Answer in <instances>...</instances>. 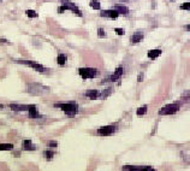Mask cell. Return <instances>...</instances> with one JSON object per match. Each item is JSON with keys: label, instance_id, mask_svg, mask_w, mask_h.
Segmentation results:
<instances>
[{"label": "cell", "instance_id": "6da1fadb", "mask_svg": "<svg viewBox=\"0 0 190 171\" xmlns=\"http://www.w3.org/2000/svg\"><path fill=\"white\" fill-rule=\"evenodd\" d=\"M54 107H59L61 111H64L69 117H73L78 112V106L75 103H67V104H57Z\"/></svg>", "mask_w": 190, "mask_h": 171}, {"label": "cell", "instance_id": "7a4b0ae2", "mask_svg": "<svg viewBox=\"0 0 190 171\" xmlns=\"http://www.w3.org/2000/svg\"><path fill=\"white\" fill-rule=\"evenodd\" d=\"M78 74L82 78L87 80V78H94L96 76L98 71H96V69H93V68H81V69H78Z\"/></svg>", "mask_w": 190, "mask_h": 171}, {"label": "cell", "instance_id": "3957f363", "mask_svg": "<svg viewBox=\"0 0 190 171\" xmlns=\"http://www.w3.org/2000/svg\"><path fill=\"white\" fill-rule=\"evenodd\" d=\"M17 63H19V64H24V65H28V66H30V68H33L34 70H36V71H39V72H45L46 71V68L45 66H42L41 64H39V63H35V62H33V60H18Z\"/></svg>", "mask_w": 190, "mask_h": 171}, {"label": "cell", "instance_id": "277c9868", "mask_svg": "<svg viewBox=\"0 0 190 171\" xmlns=\"http://www.w3.org/2000/svg\"><path fill=\"white\" fill-rule=\"evenodd\" d=\"M178 110H179V105H178V104H170V105L164 106V107L159 111V113H160V115H173V113H176Z\"/></svg>", "mask_w": 190, "mask_h": 171}, {"label": "cell", "instance_id": "5b68a950", "mask_svg": "<svg viewBox=\"0 0 190 171\" xmlns=\"http://www.w3.org/2000/svg\"><path fill=\"white\" fill-rule=\"evenodd\" d=\"M61 3H63V5L66 8V10H71V12H73V14H76L77 16H82V12H81V10L73 4V3H71L70 0H61Z\"/></svg>", "mask_w": 190, "mask_h": 171}, {"label": "cell", "instance_id": "8992f818", "mask_svg": "<svg viewBox=\"0 0 190 171\" xmlns=\"http://www.w3.org/2000/svg\"><path fill=\"white\" fill-rule=\"evenodd\" d=\"M114 131H116L114 125H106V127H101L100 129H98V134L101 136H108V135L113 134Z\"/></svg>", "mask_w": 190, "mask_h": 171}, {"label": "cell", "instance_id": "52a82bcc", "mask_svg": "<svg viewBox=\"0 0 190 171\" xmlns=\"http://www.w3.org/2000/svg\"><path fill=\"white\" fill-rule=\"evenodd\" d=\"M100 16L101 17H110V18H117L119 16L118 11L116 10H106V11H101L100 12Z\"/></svg>", "mask_w": 190, "mask_h": 171}, {"label": "cell", "instance_id": "ba28073f", "mask_svg": "<svg viewBox=\"0 0 190 171\" xmlns=\"http://www.w3.org/2000/svg\"><path fill=\"white\" fill-rule=\"evenodd\" d=\"M28 112H29V117L30 118H41V115L37 112V109H36L35 105H30Z\"/></svg>", "mask_w": 190, "mask_h": 171}, {"label": "cell", "instance_id": "9c48e42d", "mask_svg": "<svg viewBox=\"0 0 190 171\" xmlns=\"http://www.w3.org/2000/svg\"><path fill=\"white\" fill-rule=\"evenodd\" d=\"M122 75H123V68H122V66H119V68H117V69H116V71L113 72V75L110 77V81L114 82V81L119 80V78L122 77Z\"/></svg>", "mask_w": 190, "mask_h": 171}, {"label": "cell", "instance_id": "30bf717a", "mask_svg": "<svg viewBox=\"0 0 190 171\" xmlns=\"http://www.w3.org/2000/svg\"><path fill=\"white\" fill-rule=\"evenodd\" d=\"M23 149H25V151H35L36 147L30 140H24L23 141Z\"/></svg>", "mask_w": 190, "mask_h": 171}, {"label": "cell", "instance_id": "8fae6325", "mask_svg": "<svg viewBox=\"0 0 190 171\" xmlns=\"http://www.w3.org/2000/svg\"><path fill=\"white\" fill-rule=\"evenodd\" d=\"M10 107L13 111H28L29 110V106H27V105H18V104H11Z\"/></svg>", "mask_w": 190, "mask_h": 171}, {"label": "cell", "instance_id": "7c38bea8", "mask_svg": "<svg viewBox=\"0 0 190 171\" xmlns=\"http://www.w3.org/2000/svg\"><path fill=\"white\" fill-rule=\"evenodd\" d=\"M85 97L89 98V99H98L99 98V92L98 91H94V89H90V91H87L85 92Z\"/></svg>", "mask_w": 190, "mask_h": 171}, {"label": "cell", "instance_id": "4fadbf2b", "mask_svg": "<svg viewBox=\"0 0 190 171\" xmlns=\"http://www.w3.org/2000/svg\"><path fill=\"white\" fill-rule=\"evenodd\" d=\"M142 39H143V34H142L141 32H137V33H135V34L131 36V44H137V42H140Z\"/></svg>", "mask_w": 190, "mask_h": 171}, {"label": "cell", "instance_id": "5bb4252c", "mask_svg": "<svg viewBox=\"0 0 190 171\" xmlns=\"http://www.w3.org/2000/svg\"><path fill=\"white\" fill-rule=\"evenodd\" d=\"M161 54V51L160 50H150L148 52V58L149 59H155L156 57H159Z\"/></svg>", "mask_w": 190, "mask_h": 171}, {"label": "cell", "instance_id": "9a60e30c", "mask_svg": "<svg viewBox=\"0 0 190 171\" xmlns=\"http://www.w3.org/2000/svg\"><path fill=\"white\" fill-rule=\"evenodd\" d=\"M142 166H134V165H125L123 167V171H141Z\"/></svg>", "mask_w": 190, "mask_h": 171}, {"label": "cell", "instance_id": "2e32d148", "mask_svg": "<svg viewBox=\"0 0 190 171\" xmlns=\"http://www.w3.org/2000/svg\"><path fill=\"white\" fill-rule=\"evenodd\" d=\"M114 10H116V11H118V14H123V15H126V14L129 12L128 8L122 6V5H117V6L114 8Z\"/></svg>", "mask_w": 190, "mask_h": 171}, {"label": "cell", "instance_id": "e0dca14e", "mask_svg": "<svg viewBox=\"0 0 190 171\" xmlns=\"http://www.w3.org/2000/svg\"><path fill=\"white\" fill-rule=\"evenodd\" d=\"M13 148L12 143H1L0 145V151H11Z\"/></svg>", "mask_w": 190, "mask_h": 171}, {"label": "cell", "instance_id": "ac0fdd59", "mask_svg": "<svg viewBox=\"0 0 190 171\" xmlns=\"http://www.w3.org/2000/svg\"><path fill=\"white\" fill-rule=\"evenodd\" d=\"M57 62L59 65H64L66 63V56L65 54H59L58 58H57Z\"/></svg>", "mask_w": 190, "mask_h": 171}, {"label": "cell", "instance_id": "d6986e66", "mask_svg": "<svg viewBox=\"0 0 190 171\" xmlns=\"http://www.w3.org/2000/svg\"><path fill=\"white\" fill-rule=\"evenodd\" d=\"M90 8H93L94 10H100V3L98 2V0H93V2L90 3Z\"/></svg>", "mask_w": 190, "mask_h": 171}, {"label": "cell", "instance_id": "ffe728a7", "mask_svg": "<svg viewBox=\"0 0 190 171\" xmlns=\"http://www.w3.org/2000/svg\"><path fill=\"white\" fill-rule=\"evenodd\" d=\"M147 112V105H143V106H141L138 110H137V116H142V115H144Z\"/></svg>", "mask_w": 190, "mask_h": 171}, {"label": "cell", "instance_id": "44dd1931", "mask_svg": "<svg viewBox=\"0 0 190 171\" xmlns=\"http://www.w3.org/2000/svg\"><path fill=\"white\" fill-rule=\"evenodd\" d=\"M27 16H28L29 18H35V17H37V14H36V11H34V10H28V11H27Z\"/></svg>", "mask_w": 190, "mask_h": 171}, {"label": "cell", "instance_id": "7402d4cb", "mask_svg": "<svg viewBox=\"0 0 190 171\" xmlns=\"http://www.w3.org/2000/svg\"><path fill=\"white\" fill-rule=\"evenodd\" d=\"M43 154H45V157H46L47 159H49V160H51V159L53 158V155H54V153H53L52 151H45Z\"/></svg>", "mask_w": 190, "mask_h": 171}, {"label": "cell", "instance_id": "603a6c76", "mask_svg": "<svg viewBox=\"0 0 190 171\" xmlns=\"http://www.w3.org/2000/svg\"><path fill=\"white\" fill-rule=\"evenodd\" d=\"M98 35H99V38H104L106 35V33H105V30L102 28H99L98 29Z\"/></svg>", "mask_w": 190, "mask_h": 171}, {"label": "cell", "instance_id": "cb8c5ba5", "mask_svg": "<svg viewBox=\"0 0 190 171\" xmlns=\"http://www.w3.org/2000/svg\"><path fill=\"white\" fill-rule=\"evenodd\" d=\"M180 9L182 10H190V3H184L180 5Z\"/></svg>", "mask_w": 190, "mask_h": 171}, {"label": "cell", "instance_id": "d4e9b609", "mask_svg": "<svg viewBox=\"0 0 190 171\" xmlns=\"http://www.w3.org/2000/svg\"><path fill=\"white\" fill-rule=\"evenodd\" d=\"M141 171H155L152 166H142L141 167Z\"/></svg>", "mask_w": 190, "mask_h": 171}, {"label": "cell", "instance_id": "484cf974", "mask_svg": "<svg viewBox=\"0 0 190 171\" xmlns=\"http://www.w3.org/2000/svg\"><path fill=\"white\" fill-rule=\"evenodd\" d=\"M114 32H116L118 35H124V33H125V32H124V29H122V28H116V29H114Z\"/></svg>", "mask_w": 190, "mask_h": 171}, {"label": "cell", "instance_id": "4316f807", "mask_svg": "<svg viewBox=\"0 0 190 171\" xmlns=\"http://www.w3.org/2000/svg\"><path fill=\"white\" fill-rule=\"evenodd\" d=\"M64 11H67V10H66V8H65L64 5H61V6H59V9H58V12H59V14H63Z\"/></svg>", "mask_w": 190, "mask_h": 171}, {"label": "cell", "instance_id": "83f0119b", "mask_svg": "<svg viewBox=\"0 0 190 171\" xmlns=\"http://www.w3.org/2000/svg\"><path fill=\"white\" fill-rule=\"evenodd\" d=\"M48 145H49V147H57V146H58V143H57L55 141H49Z\"/></svg>", "mask_w": 190, "mask_h": 171}, {"label": "cell", "instance_id": "f1b7e54d", "mask_svg": "<svg viewBox=\"0 0 190 171\" xmlns=\"http://www.w3.org/2000/svg\"><path fill=\"white\" fill-rule=\"evenodd\" d=\"M142 77H143V75H140V77H138V81H142V80H143Z\"/></svg>", "mask_w": 190, "mask_h": 171}, {"label": "cell", "instance_id": "f546056e", "mask_svg": "<svg viewBox=\"0 0 190 171\" xmlns=\"http://www.w3.org/2000/svg\"><path fill=\"white\" fill-rule=\"evenodd\" d=\"M185 28H186V29H188V30H190V24H189V26H186V27H185Z\"/></svg>", "mask_w": 190, "mask_h": 171}]
</instances>
